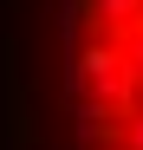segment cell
<instances>
[{
	"instance_id": "cell-2",
	"label": "cell",
	"mask_w": 143,
	"mask_h": 150,
	"mask_svg": "<svg viewBox=\"0 0 143 150\" xmlns=\"http://www.w3.org/2000/svg\"><path fill=\"white\" fill-rule=\"evenodd\" d=\"M98 150H117V144H98Z\"/></svg>"
},
{
	"instance_id": "cell-1",
	"label": "cell",
	"mask_w": 143,
	"mask_h": 150,
	"mask_svg": "<svg viewBox=\"0 0 143 150\" xmlns=\"http://www.w3.org/2000/svg\"><path fill=\"white\" fill-rule=\"evenodd\" d=\"M130 150H143V111L130 117Z\"/></svg>"
}]
</instances>
